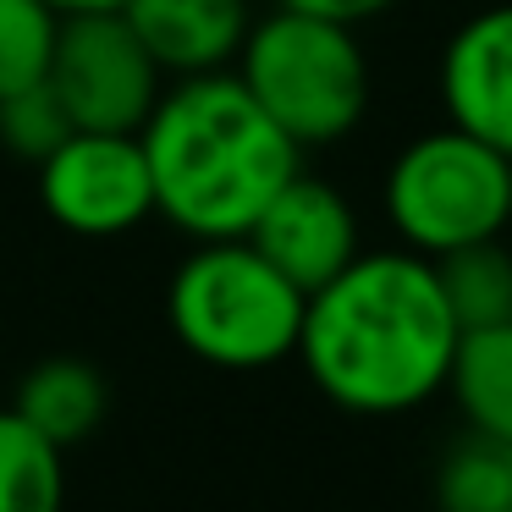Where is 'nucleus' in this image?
Here are the masks:
<instances>
[{"label": "nucleus", "mask_w": 512, "mask_h": 512, "mask_svg": "<svg viewBox=\"0 0 512 512\" xmlns=\"http://www.w3.org/2000/svg\"><path fill=\"white\" fill-rule=\"evenodd\" d=\"M34 171L45 215L72 237H127L155 215V182L138 133L72 127Z\"/></svg>", "instance_id": "7"}, {"label": "nucleus", "mask_w": 512, "mask_h": 512, "mask_svg": "<svg viewBox=\"0 0 512 512\" xmlns=\"http://www.w3.org/2000/svg\"><path fill=\"white\" fill-rule=\"evenodd\" d=\"M507 226H512V160H507Z\"/></svg>", "instance_id": "20"}, {"label": "nucleus", "mask_w": 512, "mask_h": 512, "mask_svg": "<svg viewBox=\"0 0 512 512\" xmlns=\"http://www.w3.org/2000/svg\"><path fill=\"white\" fill-rule=\"evenodd\" d=\"M67 133H72V122H67V111H61V100L50 94L45 78L0 100V149L28 160V166H39Z\"/></svg>", "instance_id": "17"}, {"label": "nucleus", "mask_w": 512, "mask_h": 512, "mask_svg": "<svg viewBox=\"0 0 512 512\" xmlns=\"http://www.w3.org/2000/svg\"><path fill=\"white\" fill-rule=\"evenodd\" d=\"M276 6H292V12H314V17H331V23H347V28H364L375 17L397 12L402 0H276Z\"/></svg>", "instance_id": "18"}, {"label": "nucleus", "mask_w": 512, "mask_h": 512, "mask_svg": "<svg viewBox=\"0 0 512 512\" xmlns=\"http://www.w3.org/2000/svg\"><path fill=\"white\" fill-rule=\"evenodd\" d=\"M446 122L512 160V0L474 12L441 56Z\"/></svg>", "instance_id": "9"}, {"label": "nucleus", "mask_w": 512, "mask_h": 512, "mask_svg": "<svg viewBox=\"0 0 512 512\" xmlns=\"http://www.w3.org/2000/svg\"><path fill=\"white\" fill-rule=\"evenodd\" d=\"M12 413L34 424L50 446L67 452V446L89 441L105 424V413H111V380L100 375L94 358H78V353L39 358V364L17 380Z\"/></svg>", "instance_id": "11"}, {"label": "nucleus", "mask_w": 512, "mask_h": 512, "mask_svg": "<svg viewBox=\"0 0 512 512\" xmlns=\"http://www.w3.org/2000/svg\"><path fill=\"white\" fill-rule=\"evenodd\" d=\"M232 72L298 149L336 144L369 111V61L358 28L314 12L276 6L248 23Z\"/></svg>", "instance_id": "4"}, {"label": "nucleus", "mask_w": 512, "mask_h": 512, "mask_svg": "<svg viewBox=\"0 0 512 512\" xmlns=\"http://www.w3.org/2000/svg\"><path fill=\"white\" fill-rule=\"evenodd\" d=\"M61 12L50 0H0V100L45 78Z\"/></svg>", "instance_id": "16"}, {"label": "nucleus", "mask_w": 512, "mask_h": 512, "mask_svg": "<svg viewBox=\"0 0 512 512\" xmlns=\"http://www.w3.org/2000/svg\"><path fill=\"white\" fill-rule=\"evenodd\" d=\"M45 83L72 127L138 133L166 89V72L122 12H61Z\"/></svg>", "instance_id": "6"}, {"label": "nucleus", "mask_w": 512, "mask_h": 512, "mask_svg": "<svg viewBox=\"0 0 512 512\" xmlns=\"http://www.w3.org/2000/svg\"><path fill=\"white\" fill-rule=\"evenodd\" d=\"M446 391L457 397L468 430L512 441V320L457 336Z\"/></svg>", "instance_id": "12"}, {"label": "nucleus", "mask_w": 512, "mask_h": 512, "mask_svg": "<svg viewBox=\"0 0 512 512\" xmlns=\"http://www.w3.org/2000/svg\"><path fill=\"white\" fill-rule=\"evenodd\" d=\"M457 336L435 265L413 248H386L358 254L303 298L298 358L325 402L358 419H391L446 391Z\"/></svg>", "instance_id": "1"}, {"label": "nucleus", "mask_w": 512, "mask_h": 512, "mask_svg": "<svg viewBox=\"0 0 512 512\" xmlns=\"http://www.w3.org/2000/svg\"><path fill=\"white\" fill-rule=\"evenodd\" d=\"M67 507V463L28 419L0 408V512H61Z\"/></svg>", "instance_id": "15"}, {"label": "nucleus", "mask_w": 512, "mask_h": 512, "mask_svg": "<svg viewBox=\"0 0 512 512\" xmlns=\"http://www.w3.org/2000/svg\"><path fill=\"white\" fill-rule=\"evenodd\" d=\"M116 12L133 23L166 78L226 72L254 23L248 0H122Z\"/></svg>", "instance_id": "10"}, {"label": "nucleus", "mask_w": 512, "mask_h": 512, "mask_svg": "<svg viewBox=\"0 0 512 512\" xmlns=\"http://www.w3.org/2000/svg\"><path fill=\"white\" fill-rule=\"evenodd\" d=\"M56 12H116L122 0H50Z\"/></svg>", "instance_id": "19"}, {"label": "nucleus", "mask_w": 512, "mask_h": 512, "mask_svg": "<svg viewBox=\"0 0 512 512\" xmlns=\"http://www.w3.org/2000/svg\"><path fill=\"white\" fill-rule=\"evenodd\" d=\"M138 144L155 182V215L193 243L248 237L276 188L303 171V149L259 111L232 67L160 89Z\"/></svg>", "instance_id": "2"}, {"label": "nucleus", "mask_w": 512, "mask_h": 512, "mask_svg": "<svg viewBox=\"0 0 512 512\" xmlns=\"http://www.w3.org/2000/svg\"><path fill=\"white\" fill-rule=\"evenodd\" d=\"M166 325L210 369H270L298 353L303 292L248 237H210L171 270Z\"/></svg>", "instance_id": "3"}, {"label": "nucleus", "mask_w": 512, "mask_h": 512, "mask_svg": "<svg viewBox=\"0 0 512 512\" xmlns=\"http://www.w3.org/2000/svg\"><path fill=\"white\" fill-rule=\"evenodd\" d=\"M248 243L309 298L320 292L336 270H347L364 248H358V215L342 199V188H331L325 177H287L276 188V199L259 210V221L248 226Z\"/></svg>", "instance_id": "8"}, {"label": "nucleus", "mask_w": 512, "mask_h": 512, "mask_svg": "<svg viewBox=\"0 0 512 512\" xmlns=\"http://www.w3.org/2000/svg\"><path fill=\"white\" fill-rule=\"evenodd\" d=\"M386 221L402 248L441 259L507 232V155L463 127H435L402 144L386 171Z\"/></svg>", "instance_id": "5"}, {"label": "nucleus", "mask_w": 512, "mask_h": 512, "mask_svg": "<svg viewBox=\"0 0 512 512\" xmlns=\"http://www.w3.org/2000/svg\"><path fill=\"white\" fill-rule=\"evenodd\" d=\"M430 265L457 331H485V325L512 320V248H501V237L463 243Z\"/></svg>", "instance_id": "13"}, {"label": "nucleus", "mask_w": 512, "mask_h": 512, "mask_svg": "<svg viewBox=\"0 0 512 512\" xmlns=\"http://www.w3.org/2000/svg\"><path fill=\"white\" fill-rule=\"evenodd\" d=\"M435 512H512V441L463 424L435 463Z\"/></svg>", "instance_id": "14"}]
</instances>
